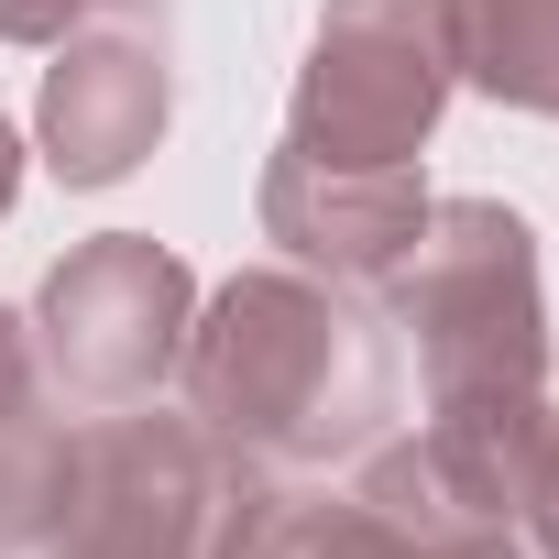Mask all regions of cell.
Returning a JSON list of instances; mask_svg holds the SVG:
<instances>
[{
	"label": "cell",
	"instance_id": "14",
	"mask_svg": "<svg viewBox=\"0 0 559 559\" xmlns=\"http://www.w3.org/2000/svg\"><path fill=\"white\" fill-rule=\"evenodd\" d=\"M132 12H165V0H132Z\"/></svg>",
	"mask_w": 559,
	"mask_h": 559
},
{
	"label": "cell",
	"instance_id": "10",
	"mask_svg": "<svg viewBox=\"0 0 559 559\" xmlns=\"http://www.w3.org/2000/svg\"><path fill=\"white\" fill-rule=\"evenodd\" d=\"M67 417H56V395H34V406H0V559H34L45 548V526H56V504H67Z\"/></svg>",
	"mask_w": 559,
	"mask_h": 559
},
{
	"label": "cell",
	"instance_id": "12",
	"mask_svg": "<svg viewBox=\"0 0 559 559\" xmlns=\"http://www.w3.org/2000/svg\"><path fill=\"white\" fill-rule=\"evenodd\" d=\"M526 537L559 559V417H548V472H537V493H526Z\"/></svg>",
	"mask_w": 559,
	"mask_h": 559
},
{
	"label": "cell",
	"instance_id": "4",
	"mask_svg": "<svg viewBox=\"0 0 559 559\" xmlns=\"http://www.w3.org/2000/svg\"><path fill=\"white\" fill-rule=\"evenodd\" d=\"M450 23L439 0H330L297 99H286V154L308 165H417L439 110H450Z\"/></svg>",
	"mask_w": 559,
	"mask_h": 559
},
{
	"label": "cell",
	"instance_id": "11",
	"mask_svg": "<svg viewBox=\"0 0 559 559\" xmlns=\"http://www.w3.org/2000/svg\"><path fill=\"white\" fill-rule=\"evenodd\" d=\"M99 12H132V0H0V45H67Z\"/></svg>",
	"mask_w": 559,
	"mask_h": 559
},
{
	"label": "cell",
	"instance_id": "8",
	"mask_svg": "<svg viewBox=\"0 0 559 559\" xmlns=\"http://www.w3.org/2000/svg\"><path fill=\"white\" fill-rule=\"evenodd\" d=\"M417 526L384 504V493H341L319 472H241L230 504H219V537L209 559H406Z\"/></svg>",
	"mask_w": 559,
	"mask_h": 559
},
{
	"label": "cell",
	"instance_id": "9",
	"mask_svg": "<svg viewBox=\"0 0 559 559\" xmlns=\"http://www.w3.org/2000/svg\"><path fill=\"white\" fill-rule=\"evenodd\" d=\"M450 23V78L483 88L493 110L559 121V0H439Z\"/></svg>",
	"mask_w": 559,
	"mask_h": 559
},
{
	"label": "cell",
	"instance_id": "3",
	"mask_svg": "<svg viewBox=\"0 0 559 559\" xmlns=\"http://www.w3.org/2000/svg\"><path fill=\"white\" fill-rule=\"evenodd\" d=\"M230 483L241 461L198 417H165L154 395L110 406L67 439V504L34 559H209Z\"/></svg>",
	"mask_w": 559,
	"mask_h": 559
},
{
	"label": "cell",
	"instance_id": "5",
	"mask_svg": "<svg viewBox=\"0 0 559 559\" xmlns=\"http://www.w3.org/2000/svg\"><path fill=\"white\" fill-rule=\"evenodd\" d=\"M187 319H198V274L143 230H99L34 286L23 330H34V362H45L56 406L110 417V406H143L154 384H176Z\"/></svg>",
	"mask_w": 559,
	"mask_h": 559
},
{
	"label": "cell",
	"instance_id": "1",
	"mask_svg": "<svg viewBox=\"0 0 559 559\" xmlns=\"http://www.w3.org/2000/svg\"><path fill=\"white\" fill-rule=\"evenodd\" d=\"M187 417L241 461V472H330L362 461L395 428V341L362 308V286L263 263L198 297L187 352H176Z\"/></svg>",
	"mask_w": 559,
	"mask_h": 559
},
{
	"label": "cell",
	"instance_id": "2",
	"mask_svg": "<svg viewBox=\"0 0 559 559\" xmlns=\"http://www.w3.org/2000/svg\"><path fill=\"white\" fill-rule=\"evenodd\" d=\"M395 330L417 341L428 417H504L548 406V286L537 230L504 198H428L417 252L384 274Z\"/></svg>",
	"mask_w": 559,
	"mask_h": 559
},
{
	"label": "cell",
	"instance_id": "13",
	"mask_svg": "<svg viewBox=\"0 0 559 559\" xmlns=\"http://www.w3.org/2000/svg\"><path fill=\"white\" fill-rule=\"evenodd\" d=\"M12 198H23V132L0 121V219H12Z\"/></svg>",
	"mask_w": 559,
	"mask_h": 559
},
{
	"label": "cell",
	"instance_id": "6",
	"mask_svg": "<svg viewBox=\"0 0 559 559\" xmlns=\"http://www.w3.org/2000/svg\"><path fill=\"white\" fill-rule=\"evenodd\" d=\"M176 121V67L143 23H110V34H67L56 67H45V99H34V143L67 187H121Z\"/></svg>",
	"mask_w": 559,
	"mask_h": 559
},
{
	"label": "cell",
	"instance_id": "7",
	"mask_svg": "<svg viewBox=\"0 0 559 559\" xmlns=\"http://www.w3.org/2000/svg\"><path fill=\"white\" fill-rule=\"evenodd\" d=\"M263 241L297 274H330V286H384V274L417 252L428 230V176L417 165H308L274 143L263 165Z\"/></svg>",
	"mask_w": 559,
	"mask_h": 559
}]
</instances>
